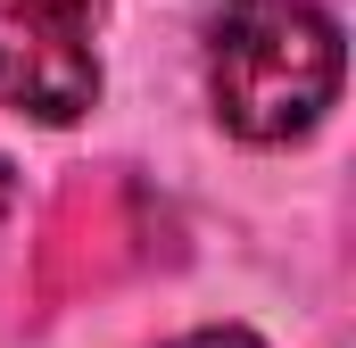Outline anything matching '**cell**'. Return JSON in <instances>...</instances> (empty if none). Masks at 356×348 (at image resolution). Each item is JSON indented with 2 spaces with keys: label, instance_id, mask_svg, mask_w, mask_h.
Returning <instances> with one entry per match:
<instances>
[{
  "label": "cell",
  "instance_id": "cell-3",
  "mask_svg": "<svg viewBox=\"0 0 356 348\" xmlns=\"http://www.w3.org/2000/svg\"><path fill=\"white\" fill-rule=\"evenodd\" d=\"M175 348H266L257 332H191V340H175Z\"/></svg>",
  "mask_w": 356,
  "mask_h": 348
},
{
  "label": "cell",
  "instance_id": "cell-2",
  "mask_svg": "<svg viewBox=\"0 0 356 348\" xmlns=\"http://www.w3.org/2000/svg\"><path fill=\"white\" fill-rule=\"evenodd\" d=\"M99 100L91 0H0V108L33 125H75Z\"/></svg>",
  "mask_w": 356,
  "mask_h": 348
},
{
  "label": "cell",
  "instance_id": "cell-1",
  "mask_svg": "<svg viewBox=\"0 0 356 348\" xmlns=\"http://www.w3.org/2000/svg\"><path fill=\"white\" fill-rule=\"evenodd\" d=\"M207 100L241 141H298L340 100V25L315 0H224L207 25Z\"/></svg>",
  "mask_w": 356,
  "mask_h": 348
},
{
  "label": "cell",
  "instance_id": "cell-4",
  "mask_svg": "<svg viewBox=\"0 0 356 348\" xmlns=\"http://www.w3.org/2000/svg\"><path fill=\"white\" fill-rule=\"evenodd\" d=\"M8 199H17V174H8V158H0V216H8Z\"/></svg>",
  "mask_w": 356,
  "mask_h": 348
}]
</instances>
